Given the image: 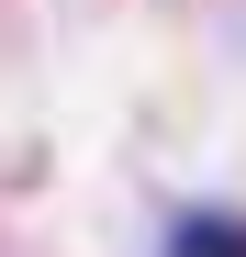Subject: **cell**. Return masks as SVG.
<instances>
[{
    "label": "cell",
    "instance_id": "6da1fadb",
    "mask_svg": "<svg viewBox=\"0 0 246 257\" xmlns=\"http://www.w3.org/2000/svg\"><path fill=\"white\" fill-rule=\"evenodd\" d=\"M168 257H246V224H213V212H201V224H179Z\"/></svg>",
    "mask_w": 246,
    "mask_h": 257
}]
</instances>
